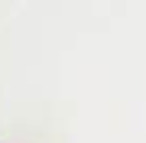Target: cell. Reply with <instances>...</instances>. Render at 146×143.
Segmentation results:
<instances>
[]
</instances>
